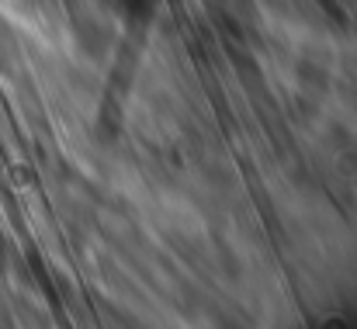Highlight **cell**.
<instances>
[{
	"label": "cell",
	"mask_w": 357,
	"mask_h": 329,
	"mask_svg": "<svg viewBox=\"0 0 357 329\" xmlns=\"http://www.w3.org/2000/svg\"><path fill=\"white\" fill-rule=\"evenodd\" d=\"M163 3L167 0H108V7L125 21H149V17L160 14Z\"/></svg>",
	"instance_id": "6da1fadb"
}]
</instances>
